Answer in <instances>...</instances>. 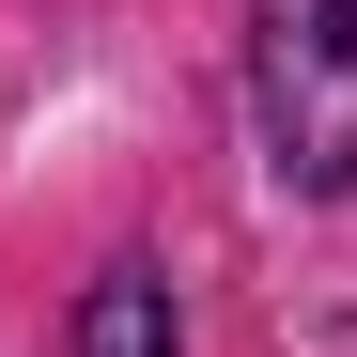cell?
Returning a JSON list of instances; mask_svg holds the SVG:
<instances>
[{"instance_id":"cell-1","label":"cell","mask_w":357,"mask_h":357,"mask_svg":"<svg viewBox=\"0 0 357 357\" xmlns=\"http://www.w3.org/2000/svg\"><path fill=\"white\" fill-rule=\"evenodd\" d=\"M249 78H264L280 187L342 202L357 187V0H249Z\"/></svg>"},{"instance_id":"cell-2","label":"cell","mask_w":357,"mask_h":357,"mask_svg":"<svg viewBox=\"0 0 357 357\" xmlns=\"http://www.w3.org/2000/svg\"><path fill=\"white\" fill-rule=\"evenodd\" d=\"M78 357H171V280L155 264H109L78 295Z\"/></svg>"}]
</instances>
